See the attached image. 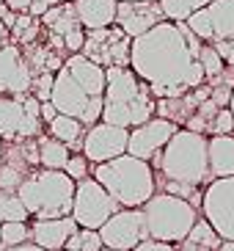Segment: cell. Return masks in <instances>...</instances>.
Here are the masks:
<instances>
[{
    "label": "cell",
    "mask_w": 234,
    "mask_h": 251,
    "mask_svg": "<svg viewBox=\"0 0 234 251\" xmlns=\"http://www.w3.org/2000/svg\"><path fill=\"white\" fill-rule=\"evenodd\" d=\"M74 14L86 30L108 28L116 23V6L118 0H74Z\"/></svg>",
    "instance_id": "cell-21"
},
{
    "label": "cell",
    "mask_w": 234,
    "mask_h": 251,
    "mask_svg": "<svg viewBox=\"0 0 234 251\" xmlns=\"http://www.w3.org/2000/svg\"><path fill=\"white\" fill-rule=\"evenodd\" d=\"M154 166L168 182H182L198 188L210 179V163H207V138L193 130H176L168 144L152 157Z\"/></svg>",
    "instance_id": "cell-4"
},
{
    "label": "cell",
    "mask_w": 234,
    "mask_h": 251,
    "mask_svg": "<svg viewBox=\"0 0 234 251\" xmlns=\"http://www.w3.org/2000/svg\"><path fill=\"white\" fill-rule=\"evenodd\" d=\"M198 50L201 39L187 25L163 20L132 39L130 69L149 86L152 97H182L207 80Z\"/></svg>",
    "instance_id": "cell-1"
},
{
    "label": "cell",
    "mask_w": 234,
    "mask_h": 251,
    "mask_svg": "<svg viewBox=\"0 0 234 251\" xmlns=\"http://www.w3.org/2000/svg\"><path fill=\"white\" fill-rule=\"evenodd\" d=\"M0 251H3V249H0Z\"/></svg>",
    "instance_id": "cell-47"
},
{
    "label": "cell",
    "mask_w": 234,
    "mask_h": 251,
    "mask_svg": "<svg viewBox=\"0 0 234 251\" xmlns=\"http://www.w3.org/2000/svg\"><path fill=\"white\" fill-rule=\"evenodd\" d=\"M55 105L50 102V100H47V102H42L39 105V116H42V122H52V119H55Z\"/></svg>",
    "instance_id": "cell-38"
},
{
    "label": "cell",
    "mask_w": 234,
    "mask_h": 251,
    "mask_svg": "<svg viewBox=\"0 0 234 251\" xmlns=\"http://www.w3.org/2000/svg\"><path fill=\"white\" fill-rule=\"evenodd\" d=\"M212 47L218 50V55L223 58V64H229V69H234V39H223V42H212Z\"/></svg>",
    "instance_id": "cell-36"
},
{
    "label": "cell",
    "mask_w": 234,
    "mask_h": 251,
    "mask_svg": "<svg viewBox=\"0 0 234 251\" xmlns=\"http://www.w3.org/2000/svg\"><path fill=\"white\" fill-rule=\"evenodd\" d=\"M3 251H44L42 246H36V243H20V246H11V249H3Z\"/></svg>",
    "instance_id": "cell-39"
},
{
    "label": "cell",
    "mask_w": 234,
    "mask_h": 251,
    "mask_svg": "<svg viewBox=\"0 0 234 251\" xmlns=\"http://www.w3.org/2000/svg\"><path fill=\"white\" fill-rule=\"evenodd\" d=\"M130 45H132V39L127 36L118 25L116 28L108 25V28L88 30L80 52L86 55L88 61L99 64L102 69H108V67H127V64H130Z\"/></svg>",
    "instance_id": "cell-9"
},
{
    "label": "cell",
    "mask_w": 234,
    "mask_h": 251,
    "mask_svg": "<svg viewBox=\"0 0 234 251\" xmlns=\"http://www.w3.org/2000/svg\"><path fill=\"white\" fill-rule=\"evenodd\" d=\"M229 111H232V116H234V89H232V100H229Z\"/></svg>",
    "instance_id": "cell-43"
},
{
    "label": "cell",
    "mask_w": 234,
    "mask_h": 251,
    "mask_svg": "<svg viewBox=\"0 0 234 251\" xmlns=\"http://www.w3.org/2000/svg\"><path fill=\"white\" fill-rule=\"evenodd\" d=\"M185 240L187 243H196V246H204L210 251H218V246H220V235L212 229V224L207 221V218H196V224L190 226V232H187Z\"/></svg>",
    "instance_id": "cell-26"
},
{
    "label": "cell",
    "mask_w": 234,
    "mask_h": 251,
    "mask_svg": "<svg viewBox=\"0 0 234 251\" xmlns=\"http://www.w3.org/2000/svg\"><path fill=\"white\" fill-rule=\"evenodd\" d=\"M0 157H3V138H0Z\"/></svg>",
    "instance_id": "cell-44"
},
{
    "label": "cell",
    "mask_w": 234,
    "mask_h": 251,
    "mask_svg": "<svg viewBox=\"0 0 234 251\" xmlns=\"http://www.w3.org/2000/svg\"><path fill=\"white\" fill-rule=\"evenodd\" d=\"M102 237L96 229H80V249L77 251H102Z\"/></svg>",
    "instance_id": "cell-35"
},
{
    "label": "cell",
    "mask_w": 234,
    "mask_h": 251,
    "mask_svg": "<svg viewBox=\"0 0 234 251\" xmlns=\"http://www.w3.org/2000/svg\"><path fill=\"white\" fill-rule=\"evenodd\" d=\"M77 224H74L72 215H64V218H42L30 226V243L42 246L44 251H64L66 240L72 232H77Z\"/></svg>",
    "instance_id": "cell-19"
},
{
    "label": "cell",
    "mask_w": 234,
    "mask_h": 251,
    "mask_svg": "<svg viewBox=\"0 0 234 251\" xmlns=\"http://www.w3.org/2000/svg\"><path fill=\"white\" fill-rule=\"evenodd\" d=\"M132 251H176V249H174V243H163V240H152V237H146V240H140Z\"/></svg>",
    "instance_id": "cell-37"
},
{
    "label": "cell",
    "mask_w": 234,
    "mask_h": 251,
    "mask_svg": "<svg viewBox=\"0 0 234 251\" xmlns=\"http://www.w3.org/2000/svg\"><path fill=\"white\" fill-rule=\"evenodd\" d=\"M179 127L174 125V122H168V119H149V122H143V125L132 127L130 130V138H127V155L132 157H140V160H152L157 152H160L165 144H168V138L176 133Z\"/></svg>",
    "instance_id": "cell-14"
},
{
    "label": "cell",
    "mask_w": 234,
    "mask_h": 251,
    "mask_svg": "<svg viewBox=\"0 0 234 251\" xmlns=\"http://www.w3.org/2000/svg\"><path fill=\"white\" fill-rule=\"evenodd\" d=\"M152 91L130 67H108L105 69V91H102V119L116 127H138L154 116Z\"/></svg>",
    "instance_id": "cell-2"
},
{
    "label": "cell",
    "mask_w": 234,
    "mask_h": 251,
    "mask_svg": "<svg viewBox=\"0 0 234 251\" xmlns=\"http://www.w3.org/2000/svg\"><path fill=\"white\" fill-rule=\"evenodd\" d=\"M47 28H50L52 36H58L64 42V47L69 52H80L83 50V42H86V28L80 25L77 14H74V6L72 3H55L39 17Z\"/></svg>",
    "instance_id": "cell-15"
},
{
    "label": "cell",
    "mask_w": 234,
    "mask_h": 251,
    "mask_svg": "<svg viewBox=\"0 0 234 251\" xmlns=\"http://www.w3.org/2000/svg\"><path fill=\"white\" fill-rule=\"evenodd\" d=\"M127 138H130V130L127 127H116V125H108V122L91 125L88 133L83 135V144H80L83 157L88 163L113 160V157L127 152Z\"/></svg>",
    "instance_id": "cell-13"
},
{
    "label": "cell",
    "mask_w": 234,
    "mask_h": 251,
    "mask_svg": "<svg viewBox=\"0 0 234 251\" xmlns=\"http://www.w3.org/2000/svg\"><path fill=\"white\" fill-rule=\"evenodd\" d=\"M17 196L25 204L28 215L42 218H64L72 215V196H74V179L64 169H39L28 171L17 188Z\"/></svg>",
    "instance_id": "cell-5"
},
{
    "label": "cell",
    "mask_w": 234,
    "mask_h": 251,
    "mask_svg": "<svg viewBox=\"0 0 234 251\" xmlns=\"http://www.w3.org/2000/svg\"><path fill=\"white\" fill-rule=\"evenodd\" d=\"M64 67L88 97H102V91H105V69L99 67V64L88 61L83 52H72V55L64 61Z\"/></svg>",
    "instance_id": "cell-20"
},
{
    "label": "cell",
    "mask_w": 234,
    "mask_h": 251,
    "mask_svg": "<svg viewBox=\"0 0 234 251\" xmlns=\"http://www.w3.org/2000/svg\"><path fill=\"white\" fill-rule=\"evenodd\" d=\"M118 3H124V0H118Z\"/></svg>",
    "instance_id": "cell-46"
},
{
    "label": "cell",
    "mask_w": 234,
    "mask_h": 251,
    "mask_svg": "<svg viewBox=\"0 0 234 251\" xmlns=\"http://www.w3.org/2000/svg\"><path fill=\"white\" fill-rule=\"evenodd\" d=\"M6 33H8V28H6V25H3V20H0V45L6 42Z\"/></svg>",
    "instance_id": "cell-42"
},
{
    "label": "cell",
    "mask_w": 234,
    "mask_h": 251,
    "mask_svg": "<svg viewBox=\"0 0 234 251\" xmlns=\"http://www.w3.org/2000/svg\"><path fill=\"white\" fill-rule=\"evenodd\" d=\"M39 149V166L42 169H64L66 160H69V147L61 144L58 138H39L36 141Z\"/></svg>",
    "instance_id": "cell-24"
},
{
    "label": "cell",
    "mask_w": 234,
    "mask_h": 251,
    "mask_svg": "<svg viewBox=\"0 0 234 251\" xmlns=\"http://www.w3.org/2000/svg\"><path fill=\"white\" fill-rule=\"evenodd\" d=\"M116 210H118V201L94 177H83L74 182L72 218L80 229H99Z\"/></svg>",
    "instance_id": "cell-7"
},
{
    "label": "cell",
    "mask_w": 234,
    "mask_h": 251,
    "mask_svg": "<svg viewBox=\"0 0 234 251\" xmlns=\"http://www.w3.org/2000/svg\"><path fill=\"white\" fill-rule=\"evenodd\" d=\"M30 80H33V72L20 47L0 45V94L25 97L30 91Z\"/></svg>",
    "instance_id": "cell-17"
},
{
    "label": "cell",
    "mask_w": 234,
    "mask_h": 251,
    "mask_svg": "<svg viewBox=\"0 0 234 251\" xmlns=\"http://www.w3.org/2000/svg\"><path fill=\"white\" fill-rule=\"evenodd\" d=\"M47 125H50V135H52V138H58L61 144H66V147H80V144H83V125L74 116L55 113V119L47 122Z\"/></svg>",
    "instance_id": "cell-23"
},
{
    "label": "cell",
    "mask_w": 234,
    "mask_h": 251,
    "mask_svg": "<svg viewBox=\"0 0 234 251\" xmlns=\"http://www.w3.org/2000/svg\"><path fill=\"white\" fill-rule=\"evenodd\" d=\"M96 232L102 237L105 249H116V251H132L140 240L149 237L140 207H124V210L118 207Z\"/></svg>",
    "instance_id": "cell-11"
},
{
    "label": "cell",
    "mask_w": 234,
    "mask_h": 251,
    "mask_svg": "<svg viewBox=\"0 0 234 251\" xmlns=\"http://www.w3.org/2000/svg\"><path fill=\"white\" fill-rule=\"evenodd\" d=\"M91 97L74 83V77L66 72V67H61L58 72L52 75V91H50V102L55 105V111L64 113V116H74L80 122L83 111Z\"/></svg>",
    "instance_id": "cell-18"
},
{
    "label": "cell",
    "mask_w": 234,
    "mask_h": 251,
    "mask_svg": "<svg viewBox=\"0 0 234 251\" xmlns=\"http://www.w3.org/2000/svg\"><path fill=\"white\" fill-rule=\"evenodd\" d=\"M140 213L146 221L149 237L163 240V243H182L198 218L196 207L174 193H152L140 204Z\"/></svg>",
    "instance_id": "cell-6"
},
{
    "label": "cell",
    "mask_w": 234,
    "mask_h": 251,
    "mask_svg": "<svg viewBox=\"0 0 234 251\" xmlns=\"http://www.w3.org/2000/svg\"><path fill=\"white\" fill-rule=\"evenodd\" d=\"M102 251H116V249H102Z\"/></svg>",
    "instance_id": "cell-45"
},
{
    "label": "cell",
    "mask_w": 234,
    "mask_h": 251,
    "mask_svg": "<svg viewBox=\"0 0 234 251\" xmlns=\"http://www.w3.org/2000/svg\"><path fill=\"white\" fill-rule=\"evenodd\" d=\"M201 210H204V218L220 235V240H234V174L218 177L207 185L201 196Z\"/></svg>",
    "instance_id": "cell-10"
},
{
    "label": "cell",
    "mask_w": 234,
    "mask_h": 251,
    "mask_svg": "<svg viewBox=\"0 0 234 251\" xmlns=\"http://www.w3.org/2000/svg\"><path fill=\"white\" fill-rule=\"evenodd\" d=\"M25 218H28V210L20 201V196L0 191V224L3 221H25Z\"/></svg>",
    "instance_id": "cell-28"
},
{
    "label": "cell",
    "mask_w": 234,
    "mask_h": 251,
    "mask_svg": "<svg viewBox=\"0 0 234 251\" xmlns=\"http://www.w3.org/2000/svg\"><path fill=\"white\" fill-rule=\"evenodd\" d=\"M185 25L201 42H223L234 39V0H212L210 6L193 11Z\"/></svg>",
    "instance_id": "cell-12"
},
{
    "label": "cell",
    "mask_w": 234,
    "mask_h": 251,
    "mask_svg": "<svg viewBox=\"0 0 234 251\" xmlns=\"http://www.w3.org/2000/svg\"><path fill=\"white\" fill-rule=\"evenodd\" d=\"M176 251H210V249H204V246H196V243H187V240H182Z\"/></svg>",
    "instance_id": "cell-40"
},
{
    "label": "cell",
    "mask_w": 234,
    "mask_h": 251,
    "mask_svg": "<svg viewBox=\"0 0 234 251\" xmlns=\"http://www.w3.org/2000/svg\"><path fill=\"white\" fill-rule=\"evenodd\" d=\"M218 251H234V240H220Z\"/></svg>",
    "instance_id": "cell-41"
},
{
    "label": "cell",
    "mask_w": 234,
    "mask_h": 251,
    "mask_svg": "<svg viewBox=\"0 0 234 251\" xmlns=\"http://www.w3.org/2000/svg\"><path fill=\"white\" fill-rule=\"evenodd\" d=\"M52 75L55 72H39V75H33V80H30V91H33V97H36L39 102H47V100H50Z\"/></svg>",
    "instance_id": "cell-32"
},
{
    "label": "cell",
    "mask_w": 234,
    "mask_h": 251,
    "mask_svg": "<svg viewBox=\"0 0 234 251\" xmlns=\"http://www.w3.org/2000/svg\"><path fill=\"white\" fill-rule=\"evenodd\" d=\"M165 14L157 0H124L116 6V25L124 30L130 39L146 33L157 23H163Z\"/></svg>",
    "instance_id": "cell-16"
},
{
    "label": "cell",
    "mask_w": 234,
    "mask_h": 251,
    "mask_svg": "<svg viewBox=\"0 0 234 251\" xmlns=\"http://www.w3.org/2000/svg\"><path fill=\"white\" fill-rule=\"evenodd\" d=\"M157 3H160L165 20H171V23H185L193 11L210 6L212 0H157Z\"/></svg>",
    "instance_id": "cell-25"
},
{
    "label": "cell",
    "mask_w": 234,
    "mask_h": 251,
    "mask_svg": "<svg viewBox=\"0 0 234 251\" xmlns=\"http://www.w3.org/2000/svg\"><path fill=\"white\" fill-rule=\"evenodd\" d=\"M94 179L118 201V207H140L154 193V171L149 160L118 155L113 160L94 163Z\"/></svg>",
    "instance_id": "cell-3"
},
{
    "label": "cell",
    "mask_w": 234,
    "mask_h": 251,
    "mask_svg": "<svg viewBox=\"0 0 234 251\" xmlns=\"http://www.w3.org/2000/svg\"><path fill=\"white\" fill-rule=\"evenodd\" d=\"M234 130V116L229 108H218V113L212 116V122H210V133L212 135H232Z\"/></svg>",
    "instance_id": "cell-31"
},
{
    "label": "cell",
    "mask_w": 234,
    "mask_h": 251,
    "mask_svg": "<svg viewBox=\"0 0 234 251\" xmlns=\"http://www.w3.org/2000/svg\"><path fill=\"white\" fill-rule=\"evenodd\" d=\"M64 171L74 179V182H77V179L88 177V160H86L83 155H69V160H66Z\"/></svg>",
    "instance_id": "cell-34"
},
{
    "label": "cell",
    "mask_w": 234,
    "mask_h": 251,
    "mask_svg": "<svg viewBox=\"0 0 234 251\" xmlns=\"http://www.w3.org/2000/svg\"><path fill=\"white\" fill-rule=\"evenodd\" d=\"M198 64L204 67V77H210V80H215L223 72V58L218 55V50L212 45H201V50H198Z\"/></svg>",
    "instance_id": "cell-29"
},
{
    "label": "cell",
    "mask_w": 234,
    "mask_h": 251,
    "mask_svg": "<svg viewBox=\"0 0 234 251\" xmlns=\"http://www.w3.org/2000/svg\"><path fill=\"white\" fill-rule=\"evenodd\" d=\"M36 97H6L0 94V138L25 141L39 135L42 116H39Z\"/></svg>",
    "instance_id": "cell-8"
},
{
    "label": "cell",
    "mask_w": 234,
    "mask_h": 251,
    "mask_svg": "<svg viewBox=\"0 0 234 251\" xmlns=\"http://www.w3.org/2000/svg\"><path fill=\"white\" fill-rule=\"evenodd\" d=\"M99 119H102V97H91L88 105H86V111H83V116H80V125L91 127V125H96Z\"/></svg>",
    "instance_id": "cell-33"
},
{
    "label": "cell",
    "mask_w": 234,
    "mask_h": 251,
    "mask_svg": "<svg viewBox=\"0 0 234 251\" xmlns=\"http://www.w3.org/2000/svg\"><path fill=\"white\" fill-rule=\"evenodd\" d=\"M207 163L210 177H232L234 174V135H212L207 138Z\"/></svg>",
    "instance_id": "cell-22"
},
{
    "label": "cell",
    "mask_w": 234,
    "mask_h": 251,
    "mask_svg": "<svg viewBox=\"0 0 234 251\" xmlns=\"http://www.w3.org/2000/svg\"><path fill=\"white\" fill-rule=\"evenodd\" d=\"M8 30H11L20 42H33L36 33H39V17H33V14H17L14 25H11Z\"/></svg>",
    "instance_id": "cell-30"
},
{
    "label": "cell",
    "mask_w": 234,
    "mask_h": 251,
    "mask_svg": "<svg viewBox=\"0 0 234 251\" xmlns=\"http://www.w3.org/2000/svg\"><path fill=\"white\" fill-rule=\"evenodd\" d=\"M30 240V226L25 221H3L0 224V249L28 243Z\"/></svg>",
    "instance_id": "cell-27"
}]
</instances>
